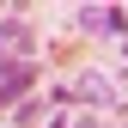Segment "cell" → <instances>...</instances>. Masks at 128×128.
<instances>
[{
  "label": "cell",
  "mask_w": 128,
  "mask_h": 128,
  "mask_svg": "<svg viewBox=\"0 0 128 128\" xmlns=\"http://www.w3.org/2000/svg\"><path fill=\"white\" fill-rule=\"evenodd\" d=\"M73 98H79V104H92V110H110V116H122V92L110 86L98 67H86V73L73 79Z\"/></svg>",
  "instance_id": "obj_1"
},
{
  "label": "cell",
  "mask_w": 128,
  "mask_h": 128,
  "mask_svg": "<svg viewBox=\"0 0 128 128\" xmlns=\"http://www.w3.org/2000/svg\"><path fill=\"white\" fill-rule=\"evenodd\" d=\"M37 55V30L24 18H0V61H30Z\"/></svg>",
  "instance_id": "obj_2"
},
{
  "label": "cell",
  "mask_w": 128,
  "mask_h": 128,
  "mask_svg": "<svg viewBox=\"0 0 128 128\" xmlns=\"http://www.w3.org/2000/svg\"><path fill=\"white\" fill-rule=\"evenodd\" d=\"M73 18L86 24V30H122V24H128V12H122V6H79Z\"/></svg>",
  "instance_id": "obj_3"
},
{
  "label": "cell",
  "mask_w": 128,
  "mask_h": 128,
  "mask_svg": "<svg viewBox=\"0 0 128 128\" xmlns=\"http://www.w3.org/2000/svg\"><path fill=\"white\" fill-rule=\"evenodd\" d=\"M37 116H43V104H18V128H30Z\"/></svg>",
  "instance_id": "obj_4"
},
{
  "label": "cell",
  "mask_w": 128,
  "mask_h": 128,
  "mask_svg": "<svg viewBox=\"0 0 128 128\" xmlns=\"http://www.w3.org/2000/svg\"><path fill=\"white\" fill-rule=\"evenodd\" d=\"M67 128H98V116H73V122H67Z\"/></svg>",
  "instance_id": "obj_5"
},
{
  "label": "cell",
  "mask_w": 128,
  "mask_h": 128,
  "mask_svg": "<svg viewBox=\"0 0 128 128\" xmlns=\"http://www.w3.org/2000/svg\"><path fill=\"white\" fill-rule=\"evenodd\" d=\"M122 128H128V122H122Z\"/></svg>",
  "instance_id": "obj_6"
}]
</instances>
